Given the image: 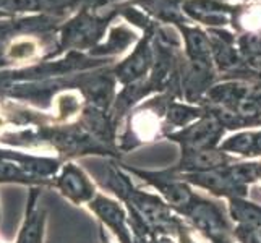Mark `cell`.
Listing matches in <instances>:
<instances>
[{
  "mask_svg": "<svg viewBox=\"0 0 261 243\" xmlns=\"http://www.w3.org/2000/svg\"><path fill=\"white\" fill-rule=\"evenodd\" d=\"M172 99H180L174 93L154 94L128 112L123 119V128L117 134V148L120 152L135 151L138 148L163 141L170 133L166 123V111Z\"/></svg>",
  "mask_w": 261,
  "mask_h": 243,
  "instance_id": "obj_1",
  "label": "cell"
},
{
  "mask_svg": "<svg viewBox=\"0 0 261 243\" xmlns=\"http://www.w3.org/2000/svg\"><path fill=\"white\" fill-rule=\"evenodd\" d=\"M182 218L208 243H237L226 201L198 193Z\"/></svg>",
  "mask_w": 261,
  "mask_h": 243,
  "instance_id": "obj_2",
  "label": "cell"
},
{
  "mask_svg": "<svg viewBox=\"0 0 261 243\" xmlns=\"http://www.w3.org/2000/svg\"><path fill=\"white\" fill-rule=\"evenodd\" d=\"M127 172L138 178L146 186H149L152 192L158 193L163 200L172 208L177 214L182 215L190 204L195 201L198 196V192L193 186L188 185L182 178L180 174H175L170 167L159 169V170H151V169H143V167H135L120 164Z\"/></svg>",
  "mask_w": 261,
  "mask_h": 243,
  "instance_id": "obj_3",
  "label": "cell"
},
{
  "mask_svg": "<svg viewBox=\"0 0 261 243\" xmlns=\"http://www.w3.org/2000/svg\"><path fill=\"white\" fill-rule=\"evenodd\" d=\"M156 20H151L149 24L141 31L138 42L132 47V52L123 60L114 67V75L117 83L122 88L138 81L146 79L154 65V47H152V34L156 30Z\"/></svg>",
  "mask_w": 261,
  "mask_h": 243,
  "instance_id": "obj_4",
  "label": "cell"
},
{
  "mask_svg": "<svg viewBox=\"0 0 261 243\" xmlns=\"http://www.w3.org/2000/svg\"><path fill=\"white\" fill-rule=\"evenodd\" d=\"M218 81L219 73L213 62L188 60L185 57L180 70V91L184 101L201 105L206 94Z\"/></svg>",
  "mask_w": 261,
  "mask_h": 243,
  "instance_id": "obj_5",
  "label": "cell"
},
{
  "mask_svg": "<svg viewBox=\"0 0 261 243\" xmlns=\"http://www.w3.org/2000/svg\"><path fill=\"white\" fill-rule=\"evenodd\" d=\"M226 134L227 131L221 127L219 122L206 112L200 120L193 122L188 127L169 133L166 141L174 143L178 148L211 149L219 148L221 141L226 138Z\"/></svg>",
  "mask_w": 261,
  "mask_h": 243,
  "instance_id": "obj_6",
  "label": "cell"
},
{
  "mask_svg": "<svg viewBox=\"0 0 261 243\" xmlns=\"http://www.w3.org/2000/svg\"><path fill=\"white\" fill-rule=\"evenodd\" d=\"M182 178L195 190L204 192L210 198L227 201L230 198H248V190L242 186L230 172V166L208 172L184 174Z\"/></svg>",
  "mask_w": 261,
  "mask_h": 243,
  "instance_id": "obj_7",
  "label": "cell"
},
{
  "mask_svg": "<svg viewBox=\"0 0 261 243\" xmlns=\"http://www.w3.org/2000/svg\"><path fill=\"white\" fill-rule=\"evenodd\" d=\"M239 2L229 0H182L184 15L201 28H230Z\"/></svg>",
  "mask_w": 261,
  "mask_h": 243,
  "instance_id": "obj_8",
  "label": "cell"
},
{
  "mask_svg": "<svg viewBox=\"0 0 261 243\" xmlns=\"http://www.w3.org/2000/svg\"><path fill=\"white\" fill-rule=\"evenodd\" d=\"M242 159L230 156L219 148L211 149H192V148H180L178 159L170 169L175 174H196V172H208V170H216L227 167L230 164H236Z\"/></svg>",
  "mask_w": 261,
  "mask_h": 243,
  "instance_id": "obj_9",
  "label": "cell"
},
{
  "mask_svg": "<svg viewBox=\"0 0 261 243\" xmlns=\"http://www.w3.org/2000/svg\"><path fill=\"white\" fill-rule=\"evenodd\" d=\"M213 64L219 78L227 76L244 67V57L237 47V34L230 28H208Z\"/></svg>",
  "mask_w": 261,
  "mask_h": 243,
  "instance_id": "obj_10",
  "label": "cell"
},
{
  "mask_svg": "<svg viewBox=\"0 0 261 243\" xmlns=\"http://www.w3.org/2000/svg\"><path fill=\"white\" fill-rule=\"evenodd\" d=\"M91 211L101 219L119 243H135L133 232L130 229L127 208L119 200H112L102 195H97L91 201Z\"/></svg>",
  "mask_w": 261,
  "mask_h": 243,
  "instance_id": "obj_11",
  "label": "cell"
},
{
  "mask_svg": "<svg viewBox=\"0 0 261 243\" xmlns=\"http://www.w3.org/2000/svg\"><path fill=\"white\" fill-rule=\"evenodd\" d=\"M182 36L184 53L188 60L213 62L210 34L204 28L193 23H185L175 26Z\"/></svg>",
  "mask_w": 261,
  "mask_h": 243,
  "instance_id": "obj_12",
  "label": "cell"
},
{
  "mask_svg": "<svg viewBox=\"0 0 261 243\" xmlns=\"http://www.w3.org/2000/svg\"><path fill=\"white\" fill-rule=\"evenodd\" d=\"M132 4L161 24L178 26L190 23L184 15L182 0H132Z\"/></svg>",
  "mask_w": 261,
  "mask_h": 243,
  "instance_id": "obj_13",
  "label": "cell"
},
{
  "mask_svg": "<svg viewBox=\"0 0 261 243\" xmlns=\"http://www.w3.org/2000/svg\"><path fill=\"white\" fill-rule=\"evenodd\" d=\"M230 30L237 36L261 33V0L239 2L232 16Z\"/></svg>",
  "mask_w": 261,
  "mask_h": 243,
  "instance_id": "obj_14",
  "label": "cell"
},
{
  "mask_svg": "<svg viewBox=\"0 0 261 243\" xmlns=\"http://www.w3.org/2000/svg\"><path fill=\"white\" fill-rule=\"evenodd\" d=\"M206 111L203 105L190 104L184 101V99H172L166 111V123L170 133H172L175 130L188 127V125H192L196 120H200Z\"/></svg>",
  "mask_w": 261,
  "mask_h": 243,
  "instance_id": "obj_15",
  "label": "cell"
},
{
  "mask_svg": "<svg viewBox=\"0 0 261 243\" xmlns=\"http://www.w3.org/2000/svg\"><path fill=\"white\" fill-rule=\"evenodd\" d=\"M232 226L261 229V204L250 198H230L226 201Z\"/></svg>",
  "mask_w": 261,
  "mask_h": 243,
  "instance_id": "obj_16",
  "label": "cell"
},
{
  "mask_svg": "<svg viewBox=\"0 0 261 243\" xmlns=\"http://www.w3.org/2000/svg\"><path fill=\"white\" fill-rule=\"evenodd\" d=\"M141 33L133 28L130 23H120L112 26L109 33V41L102 46V53H112V56H120L127 52L128 47H133L138 42Z\"/></svg>",
  "mask_w": 261,
  "mask_h": 243,
  "instance_id": "obj_17",
  "label": "cell"
},
{
  "mask_svg": "<svg viewBox=\"0 0 261 243\" xmlns=\"http://www.w3.org/2000/svg\"><path fill=\"white\" fill-rule=\"evenodd\" d=\"M65 190L75 201H93L96 195L94 185L78 169H70L65 175Z\"/></svg>",
  "mask_w": 261,
  "mask_h": 243,
  "instance_id": "obj_18",
  "label": "cell"
},
{
  "mask_svg": "<svg viewBox=\"0 0 261 243\" xmlns=\"http://www.w3.org/2000/svg\"><path fill=\"white\" fill-rule=\"evenodd\" d=\"M36 49H38V46L33 39H18L8 49V56L15 60H26L34 56Z\"/></svg>",
  "mask_w": 261,
  "mask_h": 243,
  "instance_id": "obj_19",
  "label": "cell"
},
{
  "mask_svg": "<svg viewBox=\"0 0 261 243\" xmlns=\"http://www.w3.org/2000/svg\"><path fill=\"white\" fill-rule=\"evenodd\" d=\"M232 232L237 243H261V229L233 226Z\"/></svg>",
  "mask_w": 261,
  "mask_h": 243,
  "instance_id": "obj_20",
  "label": "cell"
},
{
  "mask_svg": "<svg viewBox=\"0 0 261 243\" xmlns=\"http://www.w3.org/2000/svg\"><path fill=\"white\" fill-rule=\"evenodd\" d=\"M149 243H177V240L172 238V237H169V235H158V237L152 238Z\"/></svg>",
  "mask_w": 261,
  "mask_h": 243,
  "instance_id": "obj_21",
  "label": "cell"
},
{
  "mask_svg": "<svg viewBox=\"0 0 261 243\" xmlns=\"http://www.w3.org/2000/svg\"><path fill=\"white\" fill-rule=\"evenodd\" d=\"M258 186H259V192H261V159H259V182H258Z\"/></svg>",
  "mask_w": 261,
  "mask_h": 243,
  "instance_id": "obj_22",
  "label": "cell"
}]
</instances>
